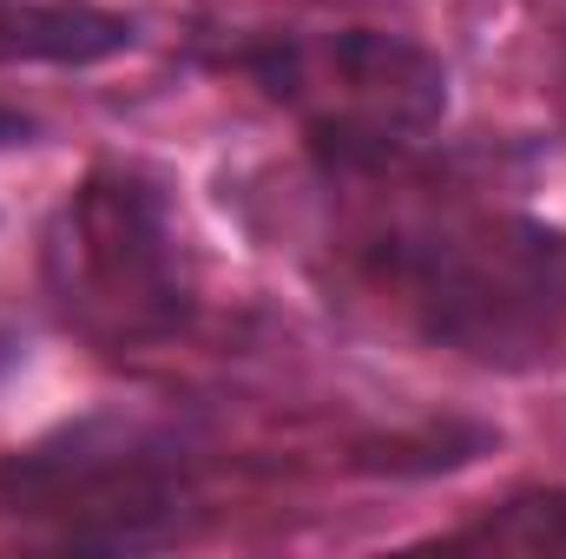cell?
<instances>
[{"mask_svg":"<svg viewBox=\"0 0 566 559\" xmlns=\"http://www.w3.org/2000/svg\"><path fill=\"white\" fill-rule=\"evenodd\" d=\"M349 271L422 342L481 369H534L566 336V231L521 211L382 218L349 238Z\"/></svg>","mask_w":566,"mask_h":559,"instance_id":"cell-1","label":"cell"},{"mask_svg":"<svg viewBox=\"0 0 566 559\" xmlns=\"http://www.w3.org/2000/svg\"><path fill=\"white\" fill-rule=\"evenodd\" d=\"M198 507L191 454L151 421L86 415L0 461V520L60 547H158Z\"/></svg>","mask_w":566,"mask_h":559,"instance_id":"cell-4","label":"cell"},{"mask_svg":"<svg viewBox=\"0 0 566 559\" xmlns=\"http://www.w3.org/2000/svg\"><path fill=\"white\" fill-rule=\"evenodd\" d=\"M554 106H560V119H566V40H560V66H554Z\"/></svg>","mask_w":566,"mask_h":559,"instance_id":"cell-8","label":"cell"},{"mask_svg":"<svg viewBox=\"0 0 566 559\" xmlns=\"http://www.w3.org/2000/svg\"><path fill=\"white\" fill-rule=\"evenodd\" d=\"M133 46V20L93 0H0V60L86 66Z\"/></svg>","mask_w":566,"mask_h":559,"instance_id":"cell-5","label":"cell"},{"mask_svg":"<svg viewBox=\"0 0 566 559\" xmlns=\"http://www.w3.org/2000/svg\"><path fill=\"white\" fill-rule=\"evenodd\" d=\"M40 283L60 316L93 349H158L198 309V271L165 184L139 165H93L40 238Z\"/></svg>","mask_w":566,"mask_h":559,"instance_id":"cell-2","label":"cell"},{"mask_svg":"<svg viewBox=\"0 0 566 559\" xmlns=\"http://www.w3.org/2000/svg\"><path fill=\"white\" fill-rule=\"evenodd\" d=\"M434 547H448V553L566 559V487H521V494L481 507L474 520H461L454 534H441Z\"/></svg>","mask_w":566,"mask_h":559,"instance_id":"cell-6","label":"cell"},{"mask_svg":"<svg viewBox=\"0 0 566 559\" xmlns=\"http://www.w3.org/2000/svg\"><path fill=\"white\" fill-rule=\"evenodd\" d=\"M27 139H33V119L13 113V106H0V145H27Z\"/></svg>","mask_w":566,"mask_h":559,"instance_id":"cell-7","label":"cell"},{"mask_svg":"<svg viewBox=\"0 0 566 559\" xmlns=\"http://www.w3.org/2000/svg\"><path fill=\"white\" fill-rule=\"evenodd\" d=\"M231 66L303 126L329 178H369L441 133L448 66L396 27H290Z\"/></svg>","mask_w":566,"mask_h":559,"instance_id":"cell-3","label":"cell"}]
</instances>
